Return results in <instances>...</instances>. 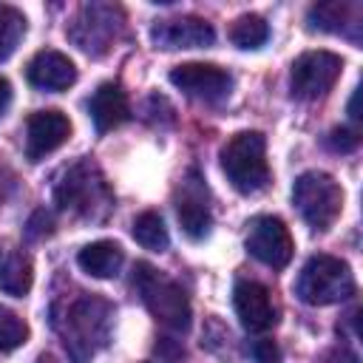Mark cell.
Listing matches in <instances>:
<instances>
[{
  "mask_svg": "<svg viewBox=\"0 0 363 363\" xmlns=\"http://www.w3.org/2000/svg\"><path fill=\"white\" fill-rule=\"evenodd\" d=\"M230 40L238 48H261L269 40V26L258 14H244L230 26Z\"/></svg>",
  "mask_w": 363,
  "mask_h": 363,
  "instance_id": "ac0fdd59",
  "label": "cell"
},
{
  "mask_svg": "<svg viewBox=\"0 0 363 363\" xmlns=\"http://www.w3.org/2000/svg\"><path fill=\"white\" fill-rule=\"evenodd\" d=\"M176 216H179V224H182L184 235H190L193 241H199V238H204V235L210 233L213 218H210V207L204 204L201 196L184 193V196L176 201Z\"/></svg>",
  "mask_w": 363,
  "mask_h": 363,
  "instance_id": "2e32d148",
  "label": "cell"
},
{
  "mask_svg": "<svg viewBox=\"0 0 363 363\" xmlns=\"http://www.w3.org/2000/svg\"><path fill=\"white\" fill-rule=\"evenodd\" d=\"M292 204L312 230H329L343 210V187L323 170H306L292 184Z\"/></svg>",
  "mask_w": 363,
  "mask_h": 363,
  "instance_id": "3957f363",
  "label": "cell"
},
{
  "mask_svg": "<svg viewBox=\"0 0 363 363\" xmlns=\"http://www.w3.org/2000/svg\"><path fill=\"white\" fill-rule=\"evenodd\" d=\"M26 340H28V323L9 306H0V352H14Z\"/></svg>",
  "mask_w": 363,
  "mask_h": 363,
  "instance_id": "44dd1931",
  "label": "cell"
},
{
  "mask_svg": "<svg viewBox=\"0 0 363 363\" xmlns=\"http://www.w3.org/2000/svg\"><path fill=\"white\" fill-rule=\"evenodd\" d=\"M354 272L343 258L335 255H312L298 275V298L309 306L340 303L354 295Z\"/></svg>",
  "mask_w": 363,
  "mask_h": 363,
  "instance_id": "6da1fadb",
  "label": "cell"
},
{
  "mask_svg": "<svg viewBox=\"0 0 363 363\" xmlns=\"http://www.w3.org/2000/svg\"><path fill=\"white\" fill-rule=\"evenodd\" d=\"M221 167L238 193H255L269 182L267 139L258 130H241L221 147Z\"/></svg>",
  "mask_w": 363,
  "mask_h": 363,
  "instance_id": "7a4b0ae2",
  "label": "cell"
},
{
  "mask_svg": "<svg viewBox=\"0 0 363 363\" xmlns=\"http://www.w3.org/2000/svg\"><path fill=\"white\" fill-rule=\"evenodd\" d=\"M91 173H94V167L88 162L79 164V167H74L71 173H65V179L57 187V204L62 210H79V207L88 210L91 201L99 193H105V184L102 182H94Z\"/></svg>",
  "mask_w": 363,
  "mask_h": 363,
  "instance_id": "4fadbf2b",
  "label": "cell"
},
{
  "mask_svg": "<svg viewBox=\"0 0 363 363\" xmlns=\"http://www.w3.org/2000/svg\"><path fill=\"white\" fill-rule=\"evenodd\" d=\"M340 71H343V60L337 54H332V51H306L292 62L289 91H292L295 99H303V102L320 99L335 88Z\"/></svg>",
  "mask_w": 363,
  "mask_h": 363,
  "instance_id": "5b68a950",
  "label": "cell"
},
{
  "mask_svg": "<svg viewBox=\"0 0 363 363\" xmlns=\"http://www.w3.org/2000/svg\"><path fill=\"white\" fill-rule=\"evenodd\" d=\"M71 136V122L62 111H34L26 122V156L28 162H40L57 147H62Z\"/></svg>",
  "mask_w": 363,
  "mask_h": 363,
  "instance_id": "ba28073f",
  "label": "cell"
},
{
  "mask_svg": "<svg viewBox=\"0 0 363 363\" xmlns=\"http://www.w3.org/2000/svg\"><path fill=\"white\" fill-rule=\"evenodd\" d=\"M329 145H332L335 150H354V147H357V133H352V130H346V128H335V130L329 133Z\"/></svg>",
  "mask_w": 363,
  "mask_h": 363,
  "instance_id": "603a6c76",
  "label": "cell"
},
{
  "mask_svg": "<svg viewBox=\"0 0 363 363\" xmlns=\"http://www.w3.org/2000/svg\"><path fill=\"white\" fill-rule=\"evenodd\" d=\"M23 34H26L23 11H17L14 6H3L0 3V60L14 54V48L20 45Z\"/></svg>",
  "mask_w": 363,
  "mask_h": 363,
  "instance_id": "ffe728a7",
  "label": "cell"
},
{
  "mask_svg": "<svg viewBox=\"0 0 363 363\" xmlns=\"http://www.w3.org/2000/svg\"><path fill=\"white\" fill-rule=\"evenodd\" d=\"M133 284L142 292L145 306L150 309V315L159 323H164V326H170L176 332H184L190 326V301H187L184 289L176 281L164 278L150 264H139Z\"/></svg>",
  "mask_w": 363,
  "mask_h": 363,
  "instance_id": "277c9868",
  "label": "cell"
},
{
  "mask_svg": "<svg viewBox=\"0 0 363 363\" xmlns=\"http://www.w3.org/2000/svg\"><path fill=\"white\" fill-rule=\"evenodd\" d=\"M31 284H34V269L28 255L11 244L0 247V289L11 298H23L28 295Z\"/></svg>",
  "mask_w": 363,
  "mask_h": 363,
  "instance_id": "5bb4252c",
  "label": "cell"
},
{
  "mask_svg": "<svg viewBox=\"0 0 363 363\" xmlns=\"http://www.w3.org/2000/svg\"><path fill=\"white\" fill-rule=\"evenodd\" d=\"M252 357H255V363H278L281 360V352H278V346L272 340H255Z\"/></svg>",
  "mask_w": 363,
  "mask_h": 363,
  "instance_id": "7402d4cb",
  "label": "cell"
},
{
  "mask_svg": "<svg viewBox=\"0 0 363 363\" xmlns=\"http://www.w3.org/2000/svg\"><path fill=\"white\" fill-rule=\"evenodd\" d=\"M150 37L162 48H207V45H213L216 31L207 20L187 14V17H176V20H162L150 31Z\"/></svg>",
  "mask_w": 363,
  "mask_h": 363,
  "instance_id": "30bf717a",
  "label": "cell"
},
{
  "mask_svg": "<svg viewBox=\"0 0 363 363\" xmlns=\"http://www.w3.org/2000/svg\"><path fill=\"white\" fill-rule=\"evenodd\" d=\"M3 196H6V190H3V173H0V201H3Z\"/></svg>",
  "mask_w": 363,
  "mask_h": 363,
  "instance_id": "4316f807",
  "label": "cell"
},
{
  "mask_svg": "<svg viewBox=\"0 0 363 363\" xmlns=\"http://www.w3.org/2000/svg\"><path fill=\"white\" fill-rule=\"evenodd\" d=\"M9 105H11V82L0 77V116L6 113Z\"/></svg>",
  "mask_w": 363,
  "mask_h": 363,
  "instance_id": "cb8c5ba5",
  "label": "cell"
},
{
  "mask_svg": "<svg viewBox=\"0 0 363 363\" xmlns=\"http://www.w3.org/2000/svg\"><path fill=\"white\" fill-rule=\"evenodd\" d=\"M233 306L247 332H267L278 320L269 289L258 281H238L233 289Z\"/></svg>",
  "mask_w": 363,
  "mask_h": 363,
  "instance_id": "9c48e42d",
  "label": "cell"
},
{
  "mask_svg": "<svg viewBox=\"0 0 363 363\" xmlns=\"http://www.w3.org/2000/svg\"><path fill=\"white\" fill-rule=\"evenodd\" d=\"M88 116H91V122L99 133H108V130L119 128L128 119V96H125L122 85L102 82L94 91V96L88 99Z\"/></svg>",
  "mask_w": 363,
  "mask_h": 363,
  "instance_id": "7c38bea8",
  "label": "cell"
},
{
  "mask_svg": "<svg viewBox=\"0 0 363 363\" xmlns=\"http://www.w3.org/2000/svg\"><path fill=\"white\" fill-rule=\"evenodd\" d=\"M125 252L116 241H94L85 244L77 255V264L82 267V272H88L91 278H113L122 269Z\"/></svg>",
  "mask_w": 363,
  "mask_h": 363,
  "instance_id": "9a60e30c",
  "label": "cell"
},
{
  "mask_svg": "<svg viewBox=\"0 0 363 363\" xmlns=\"http://www.w3.org/2000/svg\"><path fill=\"white\" fill-rule=\"evenodd\" d=\"M170 82L187 96L204 99V102H218L233 88V77L224 68L210 62H182L170 71Z\"/></svg>",
  "mask_w": 363,
  "mask_h": 363,
  "instance_id": "52a82bcc",
  "label": "cell"
},
{
  "mask_svg": "<svg viewBox=\"0 0 363 363\" xmlns=\"http://www.w3.org/2000/svg\"><path fill=\"white\" fill-rule=\"evenodd\" d=\"M354 11L352 3H340V0H332V3H318L309 9V23L312 28H320V31H332V34H340L343 26H346V17Z\"/></svg>",
  "mask_w": 363,
  "mask_h": 363,
  "instance_id": "d6986e66",
  "label": "cell"
},
{
  "mask_svg": "<svg viewBox=\"0 0 363 363\" xmlns=\"http://www.w3.org/2000/svg\"><path fill=\"white\" fill-rule=\"evenodd\" d=\"M357 96H360V94L354 91L352 99H349V116H352V119H360V113H357Z\"/></svg>",
  "mask_w": 363,
  "mask_h": 363,
  "instance_id": "d4e9b609",
  "label": "cell"
},
{
  "mask_svg": "<svg viewBox=\"0 0 363 363\" xmlns=\"http://www.w3.org/2000/svg\"><path fill=\"white\" fill-rule=\"evenodd\" d=\"M130 233H133L136 244H142V247H145V250H150V252H164V250H167V244H170L167 227H164L162 216H159V213H153V210L139 213V216L133 218Z\"/></svg>",
  "mask_w": 363,
  "mask_h": 363,
  "instance_id": "e0dca14e",
  "label": "cell"
},
{
  "mask_svg": "<svg viewBox=\"0 0 363 363\" xmlns=\"http://www.w3.org/2000/svg\"><path fill=\"white\" fill-rule=\"evenodd\" d=\"M244 247L252 258H258L261 264L272 267V269H281L289 264L292 258V235H289V227L278 218V216H258L247 224V238H244Z\"/></svg>",
  "mask_w": 363,
  "mask_h": 363,
  "instance_id": "8992f818",
  "label": "cell"
},
{
  "mask_svg": "<svg viewBox=\"0 0 363 363\" xmlns=\"http://www.w3.org/2000/svg\"><path fill=\"white\" fill-rule=\"evenodd\" d=\"M26 77L40 91H65L77 82V68L62 51L45 48V51H37L28 60Z\"/></svg>",
  "mask_w": 363,
  "mask_h": 363,
  "instance_id": "8fae6325",
  "label": "cell"
},
{
  "mask_svg": "<svg viewBox=\"0 0 363 363\" xmlns=\"http://www.w3.org/2000/svg\"><path fill=\"white\" fill-rule=\"evenodd\" d=\"M37 363H57V360H54L51 354H40V357H37Z\"/></svg>",
  "mask_w": 363,
  "mask_h": 363,
  "instance_id": "484cf974",
  "label": "cell"
}]
</instances>
